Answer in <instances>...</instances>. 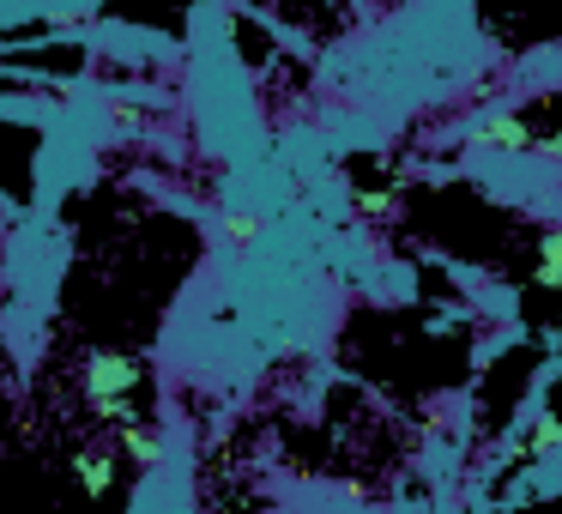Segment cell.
Listing matches in <instances>:
<instances>
[{
  "label": "cell",
  "mask_w": 562,
  "mask_h": 514,
  "mask_svg": "<svg viewBox=\"0 0 562 514\" xmlns=\"http://www.w3.org/2000/svg\"><path fill=\"white\" fill-rule=\"evenodd\" d=\"M538 279L544 284H562V231L544 236V255H538Z\"/></svg>",
  "instance_id": "6da1fadb"
}]
</instances>
